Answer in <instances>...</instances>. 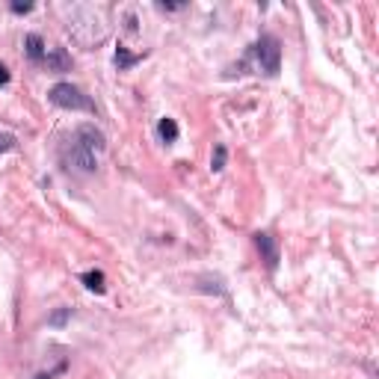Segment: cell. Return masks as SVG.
<instances>
[{
	"instance_id": "cell-3",
	"label": "cell",
	"mask_w": 379,
	"mask_h": 379,
	"mask_svg": "<svg viewBox=\"0 0 379 379\" xmlns=\"http://www.w3.org/2000/svg\"><path fill=\"white\" fill-rule=\"evenodd\" d=\"M249 57L255 60V65L261 68L266 77H273V75H278V65H282V45H278L276 36L264 33L255 45L249 48Z\"/></svg>"
},
{
	"instance_id": "cell-8",
	"label": "cell",
	"mask_w": 379,
	"mask_h": 379,
	"mask_svg": "<svg viewBox=\"0 0 379 379\" xmlns=\"http://www.w3.org/2000/svg\"><path fill=\"white\" fill-rule=\"evenodd\" d=\"M158 134H160L163 143H175V139H178V124H175V119H160Z\"/></svg>"
},
{
	"instance_id": "cell-15",
	"label": "cell",
	"mask_w": 379,
	"mask_h": 379,
	"mask_svg": "<svg viewBox=\"0 0 379 379\" xmlns=\"http://www.w3.org/2000/svg\"><path fill=\"white\" fill-rule=\"evenodd\" d=\"M6 83H9V68L0 63V86H6Z\"/></svg>"
},
{
	"instance_id": "cell-14",
	"label": "cell",
	"mask_w": 379,
	"mask_h": 379,
	"mask_svg": "<svg viewBox=\"0 0 379 379\" xmlns=\"http://www.w3.org/2000/svg\"><path fill=\"white\" fill-rule=\"evenodd\" d=\"M12 12L15 15H27V12H33V4H12Z\"/></svg>"
},
{
	"instance_id": "cell-6",
	"label": "cell",
	"mask_w": 379,
	"mask_h": 379,
	"mask_svg": "<svg viewBox=\"0 0 379 379\" xmlns=\"http://www.w3.org/2000/svg\"><path fill=\"white\" fill-rule=\"evenodd\" d=\"M45 65H48V68H57V72H65V68L72 65V60L65 57L63 48H53L51 53H45Z\"/></svg>"
},
{
	"instance_id": "cell-12",
	"label": "cell",
	"mask_w": 379,
	"mask_h": 379,
	"mask_svg": "<svg viewBox=\"0 0 379 379\" xmlns=\"http://www.w3.org/2000/svg\"><path fill=\"white\" fill-rule=\"evenodd\" d=\"M15 146H18V139L12 136V134H0V154H4V151H12Z\"/></svg>"
},
{
	"instance_id": "cell-2",
	"label": "cell",
	"mask_w": 379,
	"mask_h": 379,
	"mask_svg": "<svg viewBox=\"0 0 379 379\" xmlns=\"http://www.w3.org/2000/svg\"><path fill=\"white\" fill-rule=\"evenodd\" d=\"M48 101L53 107L72 110V113H95V101L83 89L72 86V83H53L48 92Z\"/></svg>"
},
{
	"instance_id": "cell-4",
	"label": "cell",
	"mask_w": 379,
	"mask_h": 379,
	"mask_svg": "<svg viewBox=\"0 0 379 379\" xmlns=\"http://www.w3.org/2000/svg\"><path fill=\"white\" fill-rule=\"evenodd\" d=\"M255 246L261 249L266 266H270V270H276V266H278V246H276V240H273V234L258 231V234H255Z\"/></svg>"
},
{
	"instance_id": "cell-9",
	"label": "cell",
	"mask_w": 379,
	"mask_h": 379,
	"mask_svg": "<svg viewBox=\"0 0 379 379\" xmlns=\"http://www.w3.org/2000/svg\"><path fill=\"white\" fill-rule=\"evenodd\" d=\"M139 60H143V57H139V53H128V51H124L122 45L116 48V65H119V72H124V68H131V65H136Z\"/></svg>"
},
{
	"instance_id": "cell-5",
	"label": "cell",
	"mask_w": 379,
	"mask_h": 379,
	"mask_svg": "<svg viewBox=\"0 0 379 379\" xmlns=\"http://www.w3.org/2000/svg\"><path fill=\"white\" fill-rule=\"evenodd\" d=\"M24 45H27V57H30L33 63H45V41H41V36L39 33H30L24 39Z\"/></svg>"
},
{
	"instance_id": "cell-1",
	"label": "cell",
	"mask_w": 379,
	"mask_h": 379,
	"mask_svg": "<svg viewBox=\"0 0 379 379\" xmlns=\"http://www.w3.org/2000/svg\"><path fill=\"white\" fill-rule=\"evenodd\" d=\"M104 134L95 124H80V128L65 139V146L60 151V158L65 163V169H75L89 175L98 169V154L104 151Z\"/></svg>"
},
{
	"instance_id": "cell-11",
	"label": "cell",
	"mask_w": 379,
	"mask_h": 379,
	"mask_svg": "<svg viewBox=\"0 0 379 379\" xmlns=\"http://www.w3.org/2000/svg\"><path fill=\"white\" fill-rule=\"evenodd\" d=\"M68 317H72V308H60L57 314H51V317H48V323H51V326H65V320H68Z\"/></svg>"
},
{
	"instance_id": "cell-7",
	"label": "cell",
	"mask_w": 379,
	"mask_h": 379,
	"mask_svg": "<svg viewBox=\"0 0 379 379\" xmlns=\"http://www.w3.org/2000/svg\"><path fill=\"white\" fill-rule=\"evenodd\" d=\"M80 282L86 285L89 290H95V293H104V290H107V285H104V273H101V270H89V273H83V276H80Z\"/></svg>"
},
{
	"instance_id": "cell-13",
	"label": "cell",
	"mask_w": 379,
	"mask_h": 379,
	"mask_svg": "<svg viewBox=\"0 0 379 379\" xmlns=\"http://www.w3.org/2000/svg\"><path fill=\"white\" fill-rule=\"evenodd\" d=\"M65 368H68V364H65V361H60V364H57V368H53V371H48V373H39L36 379H53L57 373H65Z\"/></svg>"
},
{
	"instance_id": "cell-10",
	"label": "cell",
	"mask_w": 379,
	"mask_h": 379,
	"mask_svg": "<svg viewBox=\"0 0 379 379\" xmlns=\"http://www.w3.org/2000/svg\"><path fill=\"white\" fill-rule=\"evenodd\" d=\"M226 158H229L226 146H217V151H214V160H210V169H214V172H219L222 166H226Z\"/></svg>"
}]
</instances>
